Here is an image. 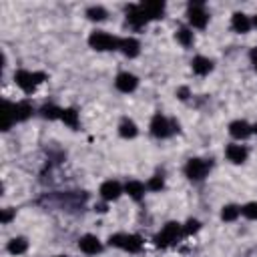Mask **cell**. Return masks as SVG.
<instances>
[{
    "label": "cell",
    "mask_w": 257,
    "mask_h": 257,
    "mask_svg": "<svg viewBox=\"0 0 257 257\" xmlns=\"http://www.w3.org/2000/svg\"><path fill=\"white\" fill-rule=\"evenodd\" d=\"M108 245H112V247H120V249H124V251H128V253H137V251H141L143 241H141L139 235L116 233V235H110Z\"/></svg>",
    "instance_id": "obj_1"
},
{
    "label": "cell",
    "mask_w": 257,
    "mask_h": 257,
    "mask_svg": "<svg viewBox=\"0 0 257 257\" xmlns=\"http://www.w3.org/2000/svg\"><path fill=\"white\" fill-rule=\"evenodd\" d=\"M60 118H62L68 126H72V128H76V126H78V112H76L74 108H62Z\"/></svg>",
    "instance_id": "obj_23"
},
{
    "label": "cell",
    "mask_w": 257,
    "mask_h": 257,
    "mask_svg": "<svg viewBox=\"0 0 257 257\" xmlns=\"http://www.w3.org/2000/svg\"><path fill=\"white\" fill-rule=\"evenodd\" d=\"M40 112H42V116L44 118H60V114H62V108H58V106H54V104H44L42 108H40Z\"/></svg>",
    "instance_id": "obj_25"
},
{
    "label": "cell",
    "mask_w": 257,
    "mask_h": 257,
    "mask_svg": "<svg viewBox=\"0 0 257 257\" xmlns=\"http://www.w3.org/2000/svg\"><path fill=\"white\" fill-rule=\"evenodd\" d=\"M181 233H183V227H181L179 223L171 221V223H167V225L161 229V233L155 237V245H157V247H167V245L175 243Z\"/></svg>",
    "instance_id": "obj_4"
},
{
    "label": "cell",
    "mask_w": 257,
    "mask_h": 257,
    "mask_svg": "<svg viewBox=\"0 0 257 257\" xmlns=\"http://www.w3.org/2000/svg\"><path fill=\"white\" fill-rule=\"evenodd\" d=\"M239 213H241V207H237V205H225L223 211H221V219L223 221H235L239 217Z\"/></svg>",
    "instance_id": "obj_24"
},
{
    "label": "cell",
    "mask_w": 257,
    "mask_h": 257,
    "mask_svg": "<svg viewBox=\"0 0 257 257\" xmlns=\"http://www.w3.org/2000/svg\"><path fill=\"white\" fill-rule=\"evenodd\" d=\"M249 56H251V62H253V66H255V70H257V46L251 50V54H249Z\"/></svg>",
    "instance_id": "obj_32"
},
{
    "label": "cell",
    "mask_w": 257,
    "mask_h": 257,
    "mask_svg": "<svg viewBox=\"0 0 257 257\" xmlns=\"http://www.w3.org/2000/svg\"><path fill=\"white\" fill-rule=\"evenodd\" d=\"M139 6H141V10L145 12V16H147L149 20H157V18H161V16H163V12H165V2H161V0L141 2Z\"/></svg>",
    "instance_id": "obj_8"
},
{
    "label": "cell",
    "mask_w": 257,
    "mask_h": 257,
    "mask_svg": "<svg viewBox=\"0 0 257 257\" xmlns=\"http://www.w3.org/2000/svg\"><path fill=\"white\" fill-rule=\"evenodd\" d=\"M86 16H88L90 20H104V18H106V10H104L102 6H90V8L86 10Z\"/></svg>",
    "instance_id": "obj_27"
},
{
    "label": "cell",
    "mask_w": 257,
    "mask_h": 257,
    "mask_svg": "<svg viewBox=\"0 0 257 257\" xmlns=\"http://www.w3.org/2000/svg\"><path fill=\"white\" fill-rule=\"evenodd\" d=\"M137 124L133 122V120H128V118H124L122 122H120V126H118V135L120 137H124V139H133V137H137Z\"/></svg>",
    "instance_id": "obj_22"
},
{
    "label": "cell",
    "mask_w": 257,
    "mask_h": 257,
    "mask_svg": "<svg viewBox=\"0 0 257 257\" xmlns=\"http://www.w3.org/2000/svg\"><path fill=\"white\" fill-rule=\"evenodd\" d=\"M30 114H32V104L28 100H22V102L14 104V118L16 120H26Z\"/></svg>",
    "instance_id": "obj_20"
},
{
    "label": "cell",
    "mask_w": 257,
    "mask_h": 257,
    "mask_svg": "<svg viewBox=\"0 0 257 257\" xmlns=\"http://www.w3.org/2000/svg\"><path fill=\"white\" fill-rule=\"evenodd\" d=\"M88 44H90L94 50L104 52V50H114V48H118L120 40L114 38V36H110V34H106V32L96 30V32H92V34L88 36Z\"/></svg>",
    "instance_id": "obj_3"
},
{
    "label": "cell",
    "mask_w": 257,
    "mask_h": 257,
    "mask_svg": "<svg viewBox=\"0 0 257 257\" xmlns=\"http://www.w3.org/2000/svg\"><path fill=\"white\" fill-rule=\"evenodd\" d=\"M46 78V74L44 72H28V70H18L16 74H14V80H16V84L24 90V92H32L42 80Z\"/></svg>",
    "instance_id": "obj_2"
},
{
    "label": "cell",
    "mask_w": 257,
    "mask_h": 257,
    "mask_svg": "<svg viewBox=\"0 0 257 257\" xmlns=\"http://www.w3.org/2000/svg\"><path fill=\"white\" fill-rule=\"evenodd\" d=\"M253 26H257V16H255V18H253Z\"/></svg>",
    "instance_id": "obj_34"
},
{
    "label": "cell",
    "mask_w": 257,
    "mask_h": 257,
    "mask_svg": "<svg viewBox=\"0 0 257 257\" xmlns=\"http://www.w3.org/2000/svg\"><path fill=\"white\" fill-rule=\"evenodd\" d=\"M225 153H227V159L231 163H235V165H239V163H243L247 159V149L243 145H229Z\"/></svg>",
    "instance_id": "obj_15"
},
{
    "label": "cell",
    "mask_w": 257,
    "mask_h": 257,
    "mask_svg": "<svg viewBox=\"0 0 257 257\" xmlns=\"http://www.w3.org/2000/svg\"><path fill=\"white\" fill-rule=\"evenodd\" d=\"M187 18H189V22L195 28H205L207 26V20H209V14L205 12V8H203L201 2H193V4H189Z\"/></svg>",
    "instance_id": "obj_6"
},
{
    "label": "cell",
    "mask_w": 257,
    "mask_h": 257,
    "mask_svg": "<svg viewBox=\"0 0 257 257\" xmlns=\"http://www.w3.org/2000/svg\"><path fill=\"white\" fill-rule=\"evenodd\" d=\"M120 185L116 183V181H106V183H102L100 185V197L104 199V201H114V199H118V195H120Z\"/></svg>",
    "instance_id": "obj_13"
},
{
    "label": "cell",
    "mask_w": 257,
    "mask_h": 257,
    "mask_svg": "<svg viewBox=\"0 0 257 257\" xmlns=\"http://www.w3.org/2000/svg\"><path fill=\"white\" fill-rule=\"evenodd\" d=\"M229 133H231V137H235V139H247V137L253 133V126H251L249 122H245V120H233V122L229 124Z\"/></svg>",
    "instance_id": "obj_12"
},
{
    "label": "cell",
    "mask_w": 257,
    "mask_h": 257,
    "mask_svg": "<svg viewBox=\"0 0 257 257\" xmlns=\"http://www.w3.org/2000/svg\"><path fill=\"white\" fill-rule=\"evenodd\" d=\"M241 213L247 219H257V203H247L245 207H241Z\"/></svg>",
    "instance_id": "obj_28"
},
{
    "label": "cell",
    "mask_w": 257,
    "mask_h": 257,
    "mask_svg": "<svg viewBox=\"0 0 257 257\" xmlns=\"http://www.w3.org/2000/svg\"><path fill=\"white\" fill-rule=\"evenodd\" d=\"M126 22H128L131 26H135V28H141V26H145V24L149 22V18L145 16V12L141 10L139 4H131V6L126 8Z\"/></svg>",
    "instance_id": "obj_9"
},
{
    "label": "cell",
    "mask_w": 257,
    "mask_h": 257,
    "mask_svg": "<svg viewBox=\"0 0 257 257\" xmlns=\"http://www.w3.org/2000/svg\"><path fill=\"white\" fill-rule=\"evenodd\" d=\"M8 253H12V255H22L26 249H28V241L24 239V237H14L12 241H8Z\"/></svg>",
    "instance_id": "obj_21"
},
{
    "label": "cell",
    "mask_w": 257,
    "mask_h": 257,
    "mask_svg": "<svg viewBox=\"0 0 257 257\" xmlns=\"http://www.w3.org/2000/svg\"><path fill=\"white\" fill-rule=\"evenodd\" d=\"M124 191L128 193V197H133L135 201H141L143 195H145V185L141 181H128L124 185Z\"/></svg>",
    "instance_id": "obj_19"
},
{
    "label": "cell",
    "mask_w": 257,
    "mask_h": 257,
    "mask_svg": "<svg viewBox=\"0 0 257 257\" xmlns=\"http://www.w3.org/2000/svg\"><path fill=\"white\" fill-rule=\"evenodd\" d=\"M177 40L183 44V46H191L193 44V32L189 28H179L177 30Z\"/></svg>",
    "instance_id": "obj_26"
},
{
    "label": "cell",
    "mask_w": 257,
    "mask_h": 257,
    "mask_svg": "<svg viewBox=\"0 0 257 257\" xmlns=\"http://www.w3.org/2000/svg\"><path fill=\"white\" fill-rule=\"evenodd\" d=\"M195 231H199V221L189 219V221H187V225L183 227V233H185V235H191V233H195Z\"/></svg>",
    "instance_id": "obj_29"
},
{
    "label": "cell",
    "mask_w": 257,
    "mask_h": 257,
    "mask_svg": "<svg viewBox=\"0 0 257 257\" xmlns=\"http://www.w3.org/2000/svg\"><path fill=\"white\" fill-rule=\"evenodd\" d=\"M187 96H189V90H187V88H179V98L185 100Z\"/></svg>",
    "instance_id": "obj_33"
},
{
    "label": "cell",
    "mask_w": 257,
    "mask_h": 257,
    "mask_svg": "<svg viewBox=\"0 0 257 257\" xmlns=\"http://www.w3.org/2000/svg\"><path fill=\"white\" fill-rule=\"evenodd\" d=\"M209 163L207 161H203V159H191V161H187V165H185V175L191 179V181H201L207 173H209Z\"/></svg>",
    "instance_id": "obj_5"
},
{
    "label": "cell",
    "mask_w": 257,
    "mask_h": 257,
    "mask_svg": "<svg viewBox=\"0 0 257 257\" xmlns=\"http://www.w3.org/2000/svg\"><path fill=\"white\" fill-rule=\"evenodd\" d=\"M191 64H193V72H195V74H201V76L209 74L211 68H213V62H211L209 58H205V56H195Z\"/></svg>",
    "instance_id": "obj_17"
},
{
    "label": "cell",
    "mask_w": 257,
    "mask_h": 257,
    "mask_svg": "<svg viewBox=\"0 0 257 257\" xmlns=\"http://www.w3.org/2000/svg\"><path fill=\"white\" fill-rule=\"evenodd\" d=\"M149 189H153V191H161L163 189V177H153L151 181H149Z\"/></svg>",
    "instance_id": "obj_30"
},
{
    "label": "cell",
    "mask_w": 257,
    "mask_h": 257,
    "mask_svg": "<svg viewBox=\"0 0 257 257\" xmlns=\"http://www.w3.org/2000/svg\"><path fill=\"white\" fill-rule=\"evenodd\" d=\"M231 26H233L235 32H247V30L253 26V22L249 20L247 14H243V12H235V14H233V20H231Z\"/></svg>",
    "instance_id": "obj_16"
},
{
    "label": "cell",
    "mask_w": 257,
    "mask_h": 257,
    "mask_svg": "<svg viewBox=\"0 0 257 257\" xmlns=\"http://www.w3.org/2000/svg\"><path fill=\"white\" fill-rule=\"evenodd\" d=\"M173 131H175V128H173V122H169L167 116H163L161 112H157V114L153 116V120H151V133H153L155 137L167 139Z\"/></svg>",
    "instance_id": "obj_7"
},
{
    "label": "cell",
    "mask_w": 257,
    "mask_h": 257,
    "mask_svg": "<svg viewBox=\"0 0 257 257\" xmlns=\"http://www.w3.org/2000/svg\"><path fill=\"white\" fill-rule=\"evenodd\" d=\"M56 257H66V255H56Z\"/></svg>",
    "instance_id": "obj_36"
},
{
    "label": "cell",
    "mask_w": 257,
    "mask_h": 257,
    "mask_svg": "<svg viewBox=\"0 0 257 257\" xmlns=\"http://www.w3.org/2000/svg\"><path fill=\"white\" fill-rule=\"evenodd\" d=\"M118 48H120L122 54L128 56V58H135V56H139V52H141V44H139L137 38H120Z\"/></svg>",
    "instance_id": "obj_14"
},
{
    "label": "cell",
    "mask_w": 257,
    "mask_h": 257,
    "mask_svg": "<svg viewBox=\"0 0 257 257\" xmlns=\"http://www.w3.org/2000/svg\"><path fill=\"white\" fill-rule=\"evenodd\" d=\"M78 247H80V251H84L86 255H94V253H98V251L102 249L100 241H98L94 235H84V237H80Z\"/></svg>",
    "instance_id": "obj_11"
},
{
    "label": "cell",
    "mask_w": 257,
    "mask_h": 257,
    "mask_svg": "<svg viewBox=\"0 0 257 257\" xmlns=\"http://www.w3.org/2000/svg\"><path fill=\"white\" fill-rule=\"evenodd\" d=\"M114 84H116V88H118L120 92H133V90L137 88V84H139V78H137L135 74H131V72H120V74L116 76Z\"/></svg>",
    "instance_id": "obj_10"
},
{
    "label": "cell",
    "mask_w": 257,
    "mask_h": 257,
    "mask_svg": "<svg viewBox=\"0 0 257 257\" xmlns=\"http://www.w3.org/2000/svg\"><path fill=\"white\" fill-rule=\"evenodd\" d=\"M12 215H14L12 209H4V211H2V223H8V221L12 219Z\"/></svg>",
    "instance_id": "obj_31"
},
{
    "label": "cell",
    "mask_w": 257,
    "mask_h": 257,
    "mask_svg": "<svg viewBox=\"0 0 257 257\" xmlns=\"http://www.w3.org/2000/svg\"><path fill=\"white\" fill-rule=\"evenodd\" d=\"M253 131H255V133H257V124H255V126H253Z\"/></svg>",
    "instance_id": "obj_35"
},
{
    "label": "cell",
    "mask_w": 257,
    "mask_h": 257,
    "mask_svg": "<svg viewBox=\"0 0 257 257\" xmlns=\"http://www.w3.org/2000/svg\"><path fill=\"white\" fill-rule=\"evenodd\" d=\"M14 120H16L14 118V104L8 102V100H4V108H2V131H8Z\"/></svg>",
    "instance_id": "obj_18"
}]
</instances>
